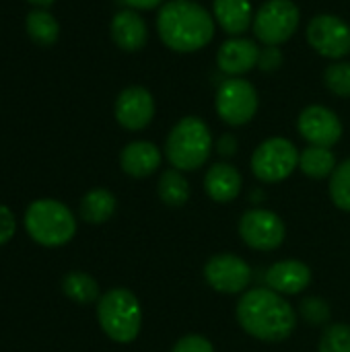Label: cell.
<instances>
[{
	"label": "cell",
	"instance_id": "obj_25",
	"mask_svg": "<svg viewBox=\"0 0 350 352\" xmlns=\"http://www.w3.org/2000/svg\"><path fill=\"white\" fill-rule=\"evenodd\" d=\"M330 198L340 208L350 212V159L340 163L330 179Z\"/></svg>",
	"mask_w": 350,
	"mask_h": 352
},
{
	"label": "cell",
	"instance_id": "obj_21",
	"mask_svg": "<svg viewBox=\"0 0 350 352\" xmlns=\"http://www.w3.org/2000/svg\"><path fill=\"white\" fill-rule=\"evenodd\" d=\"M301 171L311 179H324L336 171V157L326 146H307L299 155Z\"/></svg>",
	"mask_w": 350,
	"mask_h": 352
},
{
	"label": "cell",
	"instance_id": "obj_34",
	"mask_svg": "<svg viewBox=\"0 0 350 352\" xmlns=\"http://www.w3.org/2000/svg\"><path fill=\"white\" fill-rule=\"evenodd\" d=\"M31 4H37V6H50L54 0H29Z\"/></svg>",
	"mask_w": 350,
	"mask_h": 352
},
{
	"label": "cell",
	"instance_id": "obj_20",
	"mask_svg": "<svg viewBox=\"0 0 350 352\" xmlns=\"http://www.w3.org/2000/svg\"><path fill=\"white\" fill-rule=\"evenodd\" d=\"M116 196L105 188H95L87 192L80 200V217L89 225H101L109 221L116 212Z\"/></svg>",
	"mask_w": 350,
	"mask_h": 352
},
{
	"label": "cell",
	"instance_id": "obj_30",
	"mask_svg": "<svg viewBox=\"0 0 350 352\" xmlns=\"http://www.w3.org/2000/svg\"><path fill=\"white\" fill-rule=\"evenodd\" d=\"M283 64V52L278 45H264L260 50V60H258V68L264 72H272L276 68H281Z\"/></svg>",
	"mask_w": 350,
	"mask_h": 352
},
{
	"label": "cell",
	"instance_id": "obj_4",
	"mask_svg": "<svg viewBox=\"0 0 350 352\" xmlns=\"http://www.w3.org/2000/svg\"><path fill=\"white\" fill-rule=\"evenodd\" d=\"M25 229L29 237L45 248H60L76 233V219L70 208L58 200H35L25 210Z\"/></svg>",
	"mask_w": 350,
	"mask_h": 352
},
{
	"label": "cell",
	"instance_id": "obj_1",
	"mask_svg": "<svg viewBox=\"0 0 350 352\" xmlns=\"http://www.w3.org/2000/svg\"><path fill=\"white\" fill-rule=\"evenodd\" d=\"M237 322L241 328L264 342L287 340L297 328V314L283 295L266 289L248 291L237 303Z\"/></svg>",
	"mask_w": 350,
	"mask_h": 352
},
{
	"label": "cell",
	"instance_id": "obj_27",
	"mask_svg": "<svg viewBox=\"0 0 350 352\" xmlns=\"http://www.w3.org/2000/svg\"><path fill=\"white\" fill-rule=\"evenodd\" d=\"M318 352H350V326L334 324L322 334Z\"/></svg>",
	"mask_w": 350,
	"mask_h": 352
},
{
	"label": "cell",
	"instance_id": "obj_14",
	"mask_svg": "<svg viewBox=\"0 0 350 352\" xmlns=\"http://www.w3.org/2000/svg\"><path fill=\"white\" fill-rule=\"evenodd\" d=\"M260 47L254 39L231 37L217 52V66L229 76H241L258 66Z\"/></svg>",
	"mask_w": 350,
	"mask_h": 352
},
{
	"label": "cell",
	"instance_id": "obj_33",
	"mask_svg": "<svg viewBox=\"0 0 350 352\" xmlns=\"http://www.w3.org/2000/svg\"><path fill=\"white\" fill-rule=\"evenodd\" d=\"M124 2L134 10H151V8L159 6L163 0H124Z\"/></svg>",
	"mask_w": 350,
	"mask_h": 352
},
{
	"label": "cell",
	"instance_id": "obj_11",
	"mask_svg": "<svg viewBox=\"0 0 350 352\" xmlns=\"http://www.w3.org/2000/svg\"><path fill=\"white\" fill-rule=\"evenodd\" d=\"M204 278L215 291L235 295L248 289L252 280V268L233 254H219L204 266Z\"/></svg>",
	"mask_w": 350,
	"mask_h": 352
},
{
	"label": "cell",
	"instance_id": "obj_10",
	"mask_svg": "<svg viewBox=\"0 0 350 352\" xmlns=\"http://www.w3.org/2000/svg\"><path fill=\"white\" fill-rule=\"evenodd\" d=\"M285 223L283 219L264 208L248 210L239 221V235L245 245L258 252H272L285 241Z\"/></svg>",
	"mask_w": 350,
	"mask_h": 352
},
{
	"label": "cell",
	"instance_id": "obj_13",
	"mask_svg": "<svg viewBox=\"0 0 350 352\" xmlns=\"http://www.w3.org/2000/svg\"><path fill=\"white\" fill-rule=\"evenodd\" d=\"M155 118V99L144 87H128L118 95L116 120L126 130H142Z\"/></svg>",
	"mask_w": 350,
	"mask_h": 352
},
{
	"label": "cell",
	"instance_id": "obj_7",
	"mask_svg": "<svg viewBox=\"0 0 350 352\" xmlns=\"http://www.w3.org/2000/svg\"><path fill=\"white\" fill-rule=\"evenodd\" d=\"M299 167L297 146L281 136L264 140L252 155V171L260 182L276 184L287 179Z\"/></svg>",
	"mask_w": 350,
	"mask_h": 352
},
{
	"label": "cell",
	"instance_id": "obj_5",
	"mask_svg": "<svg viewBox=\"0 0 350 352\" xmlns=\"http://www.w3.org/2000/svg\"><path fill=\"white\" fill-rule=\"evenodd\" d=\"M101 330L120 344L132 342L142 326V309L134 293L128 289H111L97 303Z\"/></svg>",
	"mask_w": 350,
	"mask_h": 352
},
{
	"label": "cell",
	"instance_id": "obj_24",
	"mask_svg": "<svg viewBox=\"0 0 350 352\" xmlns=\"http://www.w3.org/2000/svg\"><path fill=\"white\" fill-rule=\"evenodd\" d=\"M62 291L68 299L87 305L99 299V285L93 276L85 272H70L62 280Z\"/></svg>",
	"mask_w": 350,
	"mask_h": 352
},
{
	"label": "cell",
	"instance_id": "obj_32",
	"mask_svg": "<svg viewBox=\"0 0 350 352\" xmlns=\"http://www.w3.org/2000/svg\"><path fill=\"white\" fill-rule=\"evenodd\" d=\"M217 151L223 155V157H233L237 153V140L233 134H223L217 142Z\"/></svg>",
	"mask_w": 350,
	"mask_h": 352
},
{
	"label": "cell",
	"instance_id": "obj_26",
	"mask_svg": "<svg viewBox=\"0 0 350 352\" xmlns=\"http://www.w3.org/2000/svg\"><path fill=\"white\" fill-rule=\"evenodd\" d=\"M324 82L334 95L350 97V62L330 64L324 72Z\"/></svg>",
	"mask_w": 350,
	"mask_h": 352
},
{
	"label": "cell",
	"instance_id": "obj_12",
	"mask_svg": "<svg viewBox=\"0 0 350 352\" xmlns=\"http://www.w3.org/2000/svg\"><path fill=\"white\" fill-rule=\"evenodd\" d=\"M299 134L311 146H334L342 136V122L338 116L324 105H309L297 120Z\"/></svg>",
	"mask_w": 350,
	"mask_h": 352
},
{
	"label": "cell",
	"instance_id": "obj_22",
	"mask_svg": "<svg viewBox=\"0 0 350 352\" xmlns=\"http://www.w3.org/2000/svg\"><path fill=\"white\" fill-rule=\"evenodd\" d=\"M25 27H27L29 37L37 45H41V47H50V45H54L58 41L60 25L45 10H33V12H29L27 14V21H25Z\"/></svg>",
	"mask_w": 350,
	"mask_h": 352
},
{
	"label": "cell",
	"instance_id": "obj_31",
	"mask_svg": "<svg viewBox=\"0 0 350 352\" xmlns=\"http://www.w3.org/2000/svg\"><path fill=\"white\" fill-rule=\"evenodd\" d=\"M17 231V221L10 208L0 204V245H4Z\"/></svg>",
	"mask_w": 350,
	"mask_h": 352
},
{
	"label": "cell",
	"instance_id": "obj_8",
	"mask_svg": "<svg viewBox=\"0 0 350 352\" xmlns=\"http://www.w3.org/2000/svg\"><path fill=\"white\" fill-rule=\"evenodd\" d=\"M217 113L229 126L248 124L258 111V93L256 87L239 76H229L217 89Z\"/></svg>",
	"mask_w": 350,
	"mask_h": 352
},
{
	"label": "cell",
	"instance_id": "obj_6",
	"mask_svg": "<svg viewBox=\"0 0 350 352\" xmlns=\"http://www.w3.org/2000/svg\"><path fill=\"white\" fill-rule=\"evenodd\" d=\"M301 21L299 6L293 0H268L254 14V35L264 45H281L293 37Z\"/></svg>",
	"mask_w": 350,
	"mask_h": 352
},
{
	"label": "cell",
	"instance_id": "obj_19",
	"mask_svg": "<svg viewBox=\"0 0 350 352\" xmlns=\"http://www.w3.org/2000/svg\"><path fill=\"white\" fill-rule=\"evenodd\" d=\"M204 190L215 202L227 204V202H231V200H235L239 196V192H241V175L229 163H215L204 175Z\"/></svg>",
	"mask_w": 350,
	"mask_h": 352
},
{
	"label": "cell",
	"instance_id": "obj_17",
	"mask_svg": "<svg viewBox=\"0 0 350 352\" xmlns=\"http://www.w3.org/2000/svg\"><path fill=\"white\" fill-rule=\"evenodd\" d=\"M163 155L161 151L146 140H136L124 146V151L120 153V165L122 171L130 177H149L151 173H155L161 167Z\"/></svg>",
	"mask_w": 350,
	"mask_h": 352
},
{
	"label": "cell",
	"instance_id": "obj_23",
	"mask_svg": "<svg viewBox=\"0 0 350 352\" xmlns=\"http://www.w3.org/2000/svg\"><path fill=\"white\" fill-rule=\"evenodd\" d=\"M159 198L167 206H184L190 198V184L177 169H167L159 177Z\"/></svg>",
	"mask_w": 350,
	"mask_h": 352
},
{
	"label": "cell",
	"instance_id": "obj_16",
	"mask_svg": "<svg viewBox=\"0 0 350 352\" xmlns=\"http://www.w3.org/2000/svg\"><path fill=\"white\" fill-rule=\"evenodd\" d=\"M111 39L118 47H122L124 52H138L146 45L149 39V29L144 19L134 10H120L113 19H111Z\"/></svg>",
	"mask_w": 350,
	"mask_h": 352
},
{
	"label": "cell",
	"instance_id": "obj_29",
	"mask_svg": "<svg viewBox=\"0 0 350 352\" xmlns=\"http://www.w3.org/2000/svg\"><path fill=\"white\" fill-rule=\"evenodd\" d=\"M171 352H215L210 340H206L200 334H188L182 340H177V344L173 346Z\"/></svg>",
	"mask_w": 350,
	"mask_h": 352
},
{
	"label": "cell",
	"instance_id": "obj_28",
	"mask_svg": "<svg viewBox=\"0 0 350 352\" xmlns=\"http://www.w3.org/2000/svg\"><path fill=\"white\" fill-rule=\"evenodd\" d=\"M303 320L311 326H322L330 320V305L322 297H307L299 307Z\"/></svg>",
	"mask_w": 350,
	"mask_h": 352
},
{
	"label": "cell",
	"instance_id": "obj_9",
	"mask_svg": "<svg viewBox=\"0 0 350 352\" xmlns=\"http://www.w3.org/2000/svg\"><path fill=\"white\" fill-rule=\"evenodd\" d=\"M307 41L320 56L340 60L350 54V25L336 14H318L307 25Z\"/></svg>",
	"mask_w": 350,
	"mask_h": 352
},
{
	"label": "cell",
	"instance_id": "obj_15",
	"mask_svg": "<svg viewBox=\"0 0 350 352\" xmlns=\"http://www.w3.org/2000/svg\"><path fill=\"white\" fill-rule=\"evenodd\" d=\"M266 287L278 295H299L311 283V270L299 260H285L272 264L264 274Z\"/></svg>",
	"mask_w": 350,
	"mask_h": 352
},
{
	"label": "cell",
	"instance_id": "obj_18",
	"mask_svg": "<svg viewBox=\"0 0 350 352\" xmlns=\"http://www.w3.org/2000/svg\"><path fill=\"white\" fill-rule=\"evenodd\" d=\"M212 16L225 33L239 37L254 23V8L250 0H215Z\"/></svg>",
	"mask_w": 350,
	"mask_h": 352
},
{
	"label": "cell",
	"instance_id": "obj_2",
	"mask_svg": "<svg viewBox=\"0 0 350 352\" xmlns=\"http://www.w3.org/2000/svg\"><path fill=\"white\" fill-rule=\"evenodd\" d=\"M161 41L179 54L206 47L215 37V16L194 0H169L157 14Z\"/></svg>",
	"mask_w": 350,
	"mask_h": 352
},
{
	"label": "cell",
	"instance_id": "obj_3",
	"mask_svg": "<svg viewBox=\"0 0 350 352\" xmlns=\"http://www.w3.org/2000/svg\"><path fill=\"white\" fill-rule=\"evenodd\" d=\"M212 153V134L204 120L196 116H188L179 120L167 140L165 155L167 161L177 171H196L200 169Z\"/></svg>",
	"mask_w": 350,
	"mask_h": 352
}]
</instances>
